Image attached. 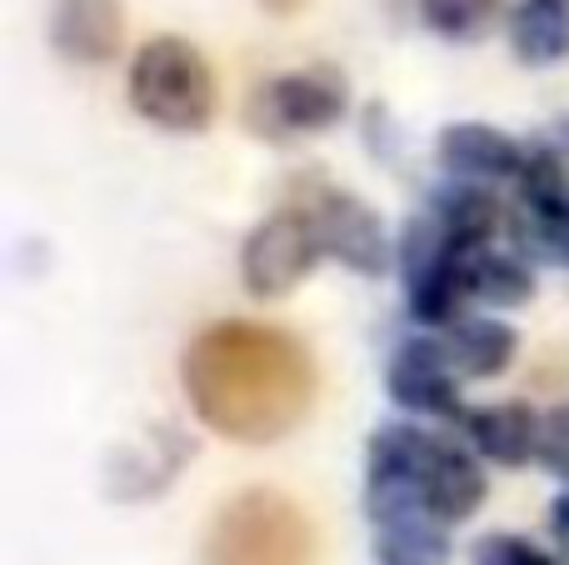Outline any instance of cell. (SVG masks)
Instances as JSON below:
<instances>
[{
	"label": "cell",
	"mask_w": 569,
	"mask_h": 565,
	"mask_svg": "<svg viewBox=\"0 0 569 565\" xmlns=\"http://www.w3.org/2000/svg\"><path fill=\"white\" fill-rule=\"evenodd\" d=\"M425 480V500H430V516L445 521V526H460L480 511L485 500V470L470 450L450 446V440H435L430 446V460L420 470Z\"/></svg>",
	"instance_id": "30bf717a"
},
{
	"label": "cell",
	"mask_w": 569,
	"mask_h": 565,
	"mask_svg": "<svg viewBox=\"0 0 569 565\" xmlns=\"http://www.w3.org/2000/svg\"><path fill=\"white\" fill-rule=\"evenodd\" d=\"M445 521L410 516L395 526H375V565H450Z\"/></svg>",
	"instance_id": "2e32d148"
},
{
	"label": "cell",
	"mask_w": 569,
	"mask_h": 565,
	"mask_svg": "<svg viewBox=\"0 0 569 565\" xmlns=\"http://www.w3.org/2000/svg\"><path fill=\"white\" fill-rule=\"evenodd\" d=\"M440 166L460 180H505V176H520L525 166V150L515 146L505 130L480 126V120H465V126H450L440 136Z\"/></svg>",
	"instance_id": "8fae6325"
},
{
	"label": "cell",
	"mask_w": 569,
	"mask_h": 565,
	"mask_svg": "<svg viewBox=\"0 0 569 565\" xmlns=\"http://www.w3.org/2000/svg\"><path fill=\"white\" fill-rule=\"evenodd\" d=\"M445 350H450V366L460 370V376L490 380V376H500V370L515 360L520 336H515L505 320L475 316V320H455L450 336H445Z\"/></svg>",
	"instance_id": "4fadbf2b"
},
{
	"label": "cell",
	"mask_w": 569,
	"mask_h": 565,
	"mask_svg": "<svg viewBox=\"0 0 569 565\" xmlns=\"http://www.w3.org/2000/svg\"><path fill=\"white\" fill-rule=\"evenodd\" d=\"M405 286H410V316L420 326H455L460 320V300L470 296V286H465V250L420 270V276H410Z\"/></svg>",
	"instance_id": "e0dca14e"
},
{
	"label": "cell",
	"mask_w": 569,
	"mask_h": 565,
	"mask_svg": "<svg viewBox=\"0 0 569 565\" xmlns=\"http://www.w3.org/2000/svg\"><path fill=\"white\" fill-rule=\"evenodd\" d=\"M555 146H560V156H569V120H560V130H555Z\"/></svg>",
	"instance_id": "484cf974"
},
{
	"label": "cell",
	"mask_w": 569,
	"mask_h": 565,
	"mask_svg": "<svg viewBox=\"0 0 569 565\" xmlns=\"http://www.w3.org/2000/svg\"><path fill=\"white\" fill-rule=\"evenodd\" d=\"M435 436L415 426H380L365 450V476H420L430 460Z\"/></svg>",
	"instance_id": "d6986e66"
},
{
	"label": "cell",
	"mask_w": 569,
	"mask_h": 565,
	"mask_svg": "<svg viewBox=\"0 0 569 565\" xmlns=\"http://www.w3.org/2000/svg\"><path fill=\"white\" fill-rule=\"evenodd\" d=\"M190 440L176 436V430H150L146 440H130L116 460H110V500H150L180 476V466L190 460Z\"/></svg>",
	"instance_id": "9c48e42d"
},
{
	"label": "cell",
	"mask_w": 569,
	"mask_h": 565,
	"mask_svg": "<svg viewBox=\"0 0 569 565\" xmlns=\"http://www.w3.org/2000/svg\"><path fill=\"white\" fill-rule=\"evenodd\" d=\"M455 376L460 370L450 366V350L445 346H435V340H405L390 356L385 386H390L395 406L415 410V416H465Z\"/></svg>",
	"instance_id": "8992f818"
},
{
	"label": "cell",
	"mask_w": 569,
	"mask_h": 565,
	"mask_svg": "<svg viewBox=\"0 0 569 565\" xmlns=\"http://www.w3.org/2000/svg\"><path fill=\"white\" fill-rule=\"evenodd\" d=\"M510 40L525 66H550V60L569 56V0H520Z\"/></svg>",
	"instance_id": "5bb4252c"
},
{
	"label": "cell",
	"mask_w": 569,
	"mask_h": 565,
	"mask_svg": "<svg viewBox=\"0 0 569 565\" xmlns=\"http://www.w3.org/2000/svg\"><path fill=\"white\" fill-rule=\"evenodd\" d=\"M515 565H555V561L545 556V551H535L530 541H525V546H520V556H515Z\"/></svg>",
	"instance_id": "d4e9b609"
},
{
	"label": "cell",
	"mask_w": 569,
	"mask_h": 565,
	"mask_svg": "<svg viewBox=\"0 0 569 565\" xmlns=\"http://www.w3.org/2000/svg\"><path fill=\"white\" fill-rule=\"evenodd\" d=\"M320 256H325V246H320V230H315V216L305 206H290L250 230L240 270H246L250 296L276 300L284 290L300 286Z\"/></svg>",
	"instance_id": "277c9868"
},
{
	"label": "cell",
	"mask_w": 569,
	"mask_h": 565,
	"mask_svg": "<svg viewBox=\"0 0 569 565\" xmlns=\"http://www.w3.org/2000/svg\"><path fill=\"white\" fill-rule=\"evenodd\" d=\"M495 200L480 190V180H460V186H445L440 196H435V220H440L445 230H450V240L460 250H475L490 240L495 230Z\"/></svg>",
	"instance_id": "ac0fdd59"
},
{
	"label": "cell",
	"mask_w": 569,
	"mask_h": 565,
	"mask_svg": "<svg viewBox=\"0 0 569 565\" xmlns=\"http://www.w3.org/2000/svg\"><path fill=\"white\" fill-rule=\"evenodd\" d=\"M520 196L530 206V216H550L569 200V176L560 150H530L520 166Z\"/></svg>",
	"instance_id": "ffe728a7"
},
{
	"label": "cell",
	"mask_w": 569,
	"mask_h": 565,
	"mask_svg": "<svg viewBox=\"0 0 569 565\" xmlns=\"http://www.w3.org/2000/svg\"><path fill=\"white\" fill-rule=\"evenodd\" d=\"M315 526L280 490H240L216 511L200 565H315Z\"/></svg>",
	"instance_id": "7a4b0ae2"
},
{
	"label": "cell",
	"mask_w": 569,
	"mask_h": 565,
	"mask_svg": "<svg viewBox=\"0 0 569 565\" xmlns=\"http://www.w3.org/2000/svg\"><path fill=\"white\" fill-rule=\"evenodd\" d=\"M535 230H540V246L555 260H569V200L560 210H550V216H535Z\"/></svg>",
	"instance_id": "603a6c76"
},
{
	"label": "cell",
	"mask_w": 569,
	"mask_h": 565,
	"mask_svg": "<svg viewBox=\"0 0 569 565\" xmlns=\"http://www.w3.org/2000/svg\"><path fill=\"white\" fill-rule=\"evenodd\" d=\"M186 396L216 436L240 446L284 440L315 406V360L295 336L256 320H220L186 350Z\"/></svg>",
	"instance_id": "6da1fadb"
},
{
	"label": "cell",
	"mask_w": 569,
	"mask_h": 565,
	"mask_svg": "<svg viewBox=\"0 0 569 565\" xmlns=\"http://www.w3.org/2000/svg\"><path fill=\"white\" fill-rule=\"evenodd\" d=\"M465 286L485 306H525L535 296L530 266L515 256H500V250H485V246L465 250Z\"/></svg>",
	"instance_id": "9a60e30c"
},
{
	"label": "cell",
	"mask_w": 569,
	"mask_h": 565,
	"mask_svg": "<svg viewBox=\"0 0 569 565\" xmlns=\"http://www.w3.org/2000/svg\"><path fill=\"white\" fill-rule=\"evenodd\" d=\"M420 16L435 36L470 40L500 16V0H420Z\"/></svg>",
	"instance_id": "44dd1931"
},
{
	"label": "cell",
	"mask_w": 569,
	"mask_h": 565,
	"mask_svg": "<svg viewBox=\"0 0 569 565\" xmlns=\"http://www.w3.org/2000/svg\"><path fill=\"white\" fill-rule=\"evenodd\" d=\"M120 36H126L120 0H56L50 40L76 66H110L120 56Z\"/></svg>",
	"instance_id": "ba28073f"
},
{
	"label": "cell",
	"mask_w": 569,
	"mask_h": 565,
	"mask_svg": "<svg viewBox=\"0 0 569 565\" xmlns=\"http://www.w3.org/2000/svg\"><path fill=\"white\" fill-rule=\"evenodd\" d=\"M550 531H555V541H560V546L569 551V496H560L550 506Z\"/></svg>",
	"instance_id": "cb8c5ba5"
},
{
	"label": "cell",
	"mask_w": 569,
	"mask_h": 565,
	"mask_svg": "<svg viewBox=\"0 0 569 565\" xmlns=\"http://www.w3.org/2000/svg\"><path fill=\"white\" fill-rule=\"evenodd\" d=\"M130 106L160 130H206L216 120V76L180 36H156L130 66Z\"/></svg>",
	"instance_id": "3957f363"
},
{
	"label": "cell",
	"mask_w": 569,
	"mask_h": 565,
	"mask_svg": "<svg viewBox=\"0 0 569 565\" xmlns=\"http://www.w3.org/2000/svg\"><path fill=\"white\" fill-rule=\"evenodd\" d=\"M535 456L555 470V476H569V410H555V416L540 420V450Z\"/></svg>",
	"instance_id": "7402d4cb"
},
{
	"label": "cell",
	"mask_w": 569,
	"mask_h": 565,
	"mask_svg": "<svg viewBox=\"0 0 569 565\" xmlns=\"http://www.w3.org/2000/svg\"><path fill=\"white\" fill-rule=\"evenodd\" d=\"M465 436L495 466H525L540 450V416L525 400H500L485 410H465Z\"/></svg>",
	"instance_id": "7c38bea8"
},
{
	"label": "cell",
	"mask_w": 569,
	"mask_h": 565,
	"mask_svg": "<svg viewBox=\"0 0 569 565\" xmlns=\"http://www.w3.org/2000/svg\"><path fill=\"white\" fill-rule=\"evenodd\" d=\"M305 210L315 216L325 256H335L360 276H380L390 266V240H385V226L370 206H360L345 190H320L315 200H305Z\"/></svg>",
	"instance_id": "5b68a950"
},
{
	"label": "cell",
	"mask_w": 569,
	"mask_h": 565,
	"mask_svg": "<svg viewBox=\"0 0 569 565\" xmlns=\"http://www.w3.org/2000/svg\"><path fill=\"white\" fill-rule=\"evenodd\" d=\"M260 100L284 130H330L350 106V86L335 66H310L295 70V76H280Z\"/></svg>",
	"instance_id": "52a82bcc"
}]
</instances>
